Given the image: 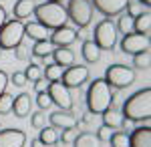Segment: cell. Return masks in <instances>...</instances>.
<instances>
[{
	"label": "cell",
	"mask_w": 151,
	"mask_h": 147,
	"mask_svg": "<svg viewBox=\"0 0 151 147\" xmlns=\"http://www.w3.org/2000/svg\"><path fill=\"white\" fill-rule=\"evenodd\" d=\"M6 85H8V77H6L4 71H0V95L6 93Z\"/></svg>",
	"instance_id": "8d00e7d4"
},
{
	"label": "cell",
	"mask_w": 151,
	"mask_h": 147,
	"mask_svg": "<svg viewBox=\"0 0 151 147\" xmlns=\"http://www.w3.org/2000/svg\"><path fill=\"white\" fill-rule=\"evenodd\" d=\"M105 81L109 87H115V89H125L129 85H133L135 81V71L127 65H111L105 71Z\"/></svg>",
	"instance_id": "5b68a950"
},
{
	"label": "cell",
	"mask_w": 151,
	"mask_h": 147,
	"mask_svg": "<svg viewBox=\"0 0 151 147\" xmlns=\"http://www.w3.org/2000/svg\"><path fill=\"white\" fill-rule=\"evenodd\" d=\"M50 57L55 61V65H58V67H63V68L75 65V53L70 50L69 46H55L52 53H50Z\"/></svg>",
	"instance_id": "2e32d148"
},
{
	"label": "cell",
	"mask_w": 151,
	"mask_h": 147,
	"mask_svg": "<svg viewBox=\"0 0 151 147\" xmlns=\"http://www.w3.org/2000/svg\"><path fill=\"white\" fill-rule=\"evenodd\" d=\"M113 103V93L105 79H95L87 91V107L95 115H101Z\"/></svg>",
	"instance_id": "3957f363"
},
{
	"label": "cell",
	"mask_w": 151,
	"mask_h": 147,
	"mask_svg": "<svg viewBox=\"0 0 151 147\" xmlns=\"http://www.w3.org/2000/svg\"><path fill=\"white\" fill-rule=\"evenodd\" d=\"M48 121H50V127H55V129H75L77 127V117L70 111H63V109L48 115Z\"/></svg>",
	"instance_id": "4fadbf2b"
},
{
	"label": "cell",
	"mask_w": 151,
	"mask_h": 147,
	"mask_svg": "<svg viewBox=\"0 0 151 147\" xmlns=\"http://www.w3.org/2000/svg\"><path fill=\"white\" fill-rule=\"evenodd\" d=\"M35 10V0H18L16 4H14V18H18V20H22V18H28L30 14Z\"/></svg>",
	"instance_id": "7402d4cb"
},
{
	"label": "cell",
	"mask_w": 151,
	"mask_h": 147,
	"mask_svg": "<svg viewBox=\"0 0 151 147\" xmlns=\"http://www.w3.org/2000/svg\"><path fill=\"white\" fill-rule=\"evenodd\" d=\"M111 135H113V129L107 127V125H101V127L97 129V139H99V141H109Z\"/></svg>",
	"instance_id": "836d02e7"
},
{
	"label": "cell",
	"mask_w": 151,
	"mask_h": 147,
	"mask_svg": "<svg viewBox=\"0 0 151 147\" xmlns=\"http://www.w3.org/2000/svg\"><path fill=\"white\" fill-rule=\"evenodd\" d=\"M26 135L20 129H2L0 131V147H24Z\"/></svg>",
	"instance_id": "5bb4252c"
},
{
	"label": "cell",
	"mask_w": 151,
	"mask_h": 147,
	"mask_svg": "<svg viewBox=\"0 0 151 147\" xmlns=\"http://www.w3.org/2000/svg\"><path fill=\"white\" fill-rule=\"evenodd\" d=\"M24 38V22L14 18L0 26V48H16Z\"/></svg>",
	"instance_id": "277c9868"
},
{
	"label": "cell",
	"mask_w": 151,
	"mask_h": 147,
	"mask_svg": "<svg viewBox=\"0 0 151 147\" xmlns=\"http://www.w3.org/2000/svg\"><path fill=\"white\" fill-rule=\"evenodd\" d=\"M139 2L145 6V8H149V4H151V0H139Z\"/></svg>",
	"instance_id": "60d3db41"
},
{
	"label": "cell",
	"mask_w": 151,
	"mask_h": 147,
	"mask_svg": "<svg viewBox=\"0 0 151 147\" xmlns=\"http://www.w3.org/2000/svg\"><path fill=\"white\" fill-rule=\"evenodd\" d=\"M121 115H123V119L135 121V123L137 121H149L151 119V89L149 87L133 93L127 101L123 103Z\"/></svg>",
	"instance_id": "6da1fadb"
},
{
	"label": "cell",
	"mask_w": 151,
	"mask_h": 147,
	"mask_svg": "<svg viewBox=\"0 0 151 147\" xmlns=\"http://www.w3.org/2000/svg\"><path fill=\"white\" fill-rule=\"evenodd\" d=\"M81 53H83V58L87 63H97L99 57H101V50H99V46L95 45L93 40H85L81 46Z\"/></svg>",
	"instance_id": "603a6c76"
},
{
	"label": "cell",
	"mask_w": 151,
	"mask_h": 147,
	"mask_svg": "<svg viewBox=\"0 0 151 147\" xmlns=\"http://www.w3.org/2000/svg\"><path fill=\"white\" fill-rule=\"evenodd\" d=\"M12 103H14V97L8 95V93H2L0 95V115H6L12 111Z\"/></svg>",
	"instance_id": "4dcf8cb0"
},
{
	"label": "cell",
	"mask_w": 151,
	"mask_h": 147,
	"mask_svg": "<svg viewBox=\"0 0 151 147\" xmlns=\"http://www.w3.org/2000/svg\"><path fill=\"white\" fill-rule=\"evenodd\" d=\"M24 36L32 38L35 43L36 40H48L50 30L47 26H42L40 22H28V24H24Z\"/></svg>",
	"instance_id": "ac0fdd59"
},
{
	"label": "cell",
	"mask_w": 151,
	"mask_h": 147,
	"mask_svg": "<svg viewBox=\"0 0 151 147\" xmlns=\"http://www.w3.org/2000/svg\"><path fill=\"white\" fill-rule=\"evenodd\" d=\"M109 141H111V147H129V135L125 131H113Z\"/></svg>",
	"instance_id": "83f0119b"
},
{
	"label": "cell",
	"mask_w": 151,
	"mask_h": 147,
	"mask_svg": "<svg viewBox=\"0 0 151 147\" xmlns=\"http://www.w3.org/2000/svg\"><path fill=\"white\" fill-rule=\"evenodd\" d=\"M6 22V10H4V6H0V26Z\"/></svg>",
	"instance_id": "f35d334b"
},
{
	"label": "cell",
	"mask_w": 151,
	"mask_h": 147,
	"mask_svg": "<svg viewBox=\"0 0 151 147\" xmlns=\"http://www.w3.org/2000/svg\"><path fill=\"white\" fill-rule=\"evenodd\" d=\"M30 109H32V101H30V95L28 93H20L18 97H14V103H12V111L16 117H26L30 115Z\"/></svg>",
	"instance_id": "e0dca14e"
},
{
	"label": "cell",
	"mask_w": 151,
	"mask_h": 147,
	"mask_svg": "<svg viewBox=\"0 0 151 147\" xmlns=\"http://www.w3.org/2000/svg\"><path fill=\"white\" fill-rule=\"evenodd\" d=\"M75 40H77V32H75L73 28H69L67 24L55 28V30L50 32V36H48V43L52 46H70Z\"/></svg>",
	"instance_id": "7c38bea8"
},
{
	"label": "cell",
	"mask_w": 151,
	"mask_h": 147,
	"mask_svg": "<svg viewBox=\"0 0 151 147\" xmlns=\"http://www.w3.org/2000/svg\"><path fill=\"white\" fill-rule=\"evenodd\" d=\"M12 83H14L16 87H24L28 81H26V77H24V73H14V75H12Z\"/></svg>",
	"instance_id": "e575fe53"
},
{
	"label": "cell",
	"mask_w": 151,
	"mask_h": 147,
	"mask_svg": "<svg viewBox=\"0 0 151 147\" xmlns=\"http://www.w3.org/2000/svg\"><path fill=\"white\" fill-rule=\"evenodd\" d=\"M30 147H47V145H45V143H40L38 139H32V141H30Z\"/></svg>",
	"instance_id": "ab89813d"
},
{
	"label": "cell",
	"mask_w": 151,
	"mask_h": 147,
	"mask_svg": "<svg viewBox=\"0 0 151 147\" xmlns=\"http://www.w3.org/2000/svg\"><path fill=\"white\" fill-rule=\"evenodd\" d=\"M149 45H151V40L147 34L129 32L121 40V50L125 55H137V53H143V50H149Z\"/></svg>",
	"instance_id": "30bf717a"
},
{
	"label": "cell",
	"mask_w": 151,
	"mask_h": 147,
	"mask_svg": "<svg viewBox=\"0 0 151 147\" xmlns=\"http://www.w3.org/2000/svg\"><path fill=\"white\" fill-rule=\"evenodd\" d=\"M38 141L40 143H45V145H55L58 141V133L55 127H50V125H45L42 129H40V135H38Z\"/></svg>",
	"instance_id": "cb8c5ba5"
},
{
	"label": "cell",
	"mask_w": 151,
	"mask_h": 147,
	"mask_svg": "<svg viewBox=\"0 0 151 147\" xmlns=\"http://www.w3.org/2000/svg\"><path fill=\"white\" fill-rule=\"evenodd\" d=\"M24 77H26V81H38L40 77H42V68L38 67V65H35V63H30L28 67L24 68Z\"/></svg>",
	"instance_id": "f1b7e54d"
},
{
	"label": "cell",
	"mask_w": 151,
	"mask_h": 147,
	"mask_svg": "<svg viewBox=\"0 0 151 147\" xmlns=\"http://www.w3.org/2000/svg\"><path fill=\"white\" fill-rule=\"evenodd\" d=\"M36 105L40 107V111H45V109H48V107L52 105V101H50L47 91H38V93H36Z\"/></svg>",
	"instance_id": "d6a6232c"
},
{
	"label": "cell",
	"mask_w": 151,
	"mask_h": 147,
	"mask_svg": "<svg viewBox=\"0 0 151 147\" xmlns=\"http://www.w3.org/2000/svg\"><path fill=\"white\" fill-rule=\"evenodd\" d=\"M131 0H91L97 10L105 14V16H115V14H121V12L127 8V4Z\"/></svg>",
	"instance_id": "8fae6325"
},
{
	"label": "cell",
	"mask_w": 151,
	"mask_h": 147,
	"mask_svg": "<svg viewBox=\"0 0 151 147\" xmlns=\"http://www.w3.org/2000/svg\"><path fill=\"white\" fill-rule=\"evenodd\" d=\"M119 30H121V34L133 32V16L121 14V16H119Z\"/></svg>",
	"instance_id": "f546056e"
},
{
	"label": "cell",
	"mask_w": 151,
	"mask_h": 147,
	"mask_svg": "<svg viewBox=\"0 0 151 147\" xmlns=\"http://www.w3.org/2000/svg\"><path fill=\"white\" fill-rule=\"evenodd\" d=\"M67 16H69L79 28L89 26L91 18H93V4H91V0H69Z\"/></svg>",
	"instance_id": "8992f818"
},
{
	"label": "cell",
	"mask_w": 151,
	"mask_h": 147,
	"mask_svg": "<svg viewBox=\"0 0 151 147\" xmlns=\"http://www.w3.org/2000/svg\"><path fill=\"white\" fill-rule=\"evenodd\" d=\"M73 147H101V141L97 139L95 133L85 131V133L75 135V139H73Z\"/></svg>",
	"instance_id": "44dd1931"
},
{
	"label": "cell",
	"mask_w": 151,
	"mask_h": 147,
	"mask_svg": "<svg viewBox=\"0 0 151 147\" xmlns=\"http://www.w3.org/2000/svg\"><path fill=\"white\" fill-rule=\"evenodd\" d=\"M133 65L137 68H149L151 67V53L149 50H143V53L133 55Z\"/></svg>",
	"instance_id": "4316f807"
},
{
	"label": "cell",
	"mask_w": 151,
	"mask_h": 147,
	"mask_svg": "<svg viewBox=\"0 0 151 147\" xmlns=\"http://www.w3.org/2000/svg\"><path fill=\"white\" fill-rule=\"evenodd\" d=\"M133 30L137 34H147L151 32V12L149 10H141L139 14L133 16Z\"/></svg>",
	"instance_id": "d6986e66"
},
{
	"label": "cell",
	"mask_w": 151,
	"mask_h": 147,
	"mask_svg": "<svg viewBox=\"0 0 151 147\" xmlns=\"http://www.w3.org/2000/svg\"><path fill=\"white\" fill-rule=\"evenodd\" d=\"M73 139H75V131H73V129H63L60 141H63V143H70Z\"/></svg>",
	"instance_id": "d590c367"
},
{
	"label": "cell",
	"mask_w": 151,
	"mask_h": 147,
	"mask_svg": "<svg viewBox=\"0 0 151 147\" xmlns=\"http://www.w3.org/2000/svg\"><path fill=\"white\" fill-rule=\"evenodd\" d=\"M87 79H89V68L85 65H70L60 75V83L67 89H79Z\"/></svg>",
	"instance_id": "ba28073f"
},
{
	"label": "cell",
	"mask_w": 151,
	"mask_h": 147,
	"mask_svg": "<svg viewBox=\"0 0 151 147\" xmlns=\"http://www.w3.org/2000/svg\"><path fill=\"white\" fill-rule=\"evenodd\" d=\"M47 2H63V0H47Z\"/></svg>",
	"instance_id": "b9f144b4"
},
{
	"label": "cell",
	"mask_w": 151,
	"mask_h": 147,
	"mask_svg": "<svg viewBox=\"0 0 151 147\" xmlns=\"http://www.w3.org/2000/svg\"><path fill=\"white\" fill-rule=\"evenodd\" d=\"M52 48L55 46L50 45L48 40H36L35 45H32V55L38 57V58H48L50 53H52Z\"/></svg>",
	"instance_id": "d4e9b609"
},
{
	"label": "cell",
	"mask_w": 151,
	"mask_h": 147,
	"mask_svg": "<svg viewBox=\"0 0 151 147\" xmlns=\"http://www.w3.org/2000/svg\"><path fill=\"white\" fill-rule=\"evenodd\" d=\"M35 16L36 22H40L42 26H47L48 30H55L58 26H65L69 16H67V8L60 2H42L35 6Z\"/></svg>",
	"instance_id": "7a4b0ae2"
},
{
	"label": "cell",
	"mask_w": 151,
	"mask_h": 147,
	"mask_svg": "<svg viewBox=\"0 0 151 147\" xmlns=\"http://www.w3.org/2000/svg\"><path fill=\"white\" fill-rule=\"evenodd\" d=\"M30 123H32L35 129H42V127L47 125V115H45V111H36V113H32L30 115Z\"/></svg>",
	"instance_id": "1f68e13d"
},
{
	"label": "cell",
	"mask_w": 151,
	"mask_h": 147,
	"mask_svg": "<svg viewBox=\"0 0 151 147\" xmlns=\"http://www.w3.org/2000/svg\"><path fill=\"white\" fill-rule=\"evenodd\" d=\"M35 87H36V93H38V91H47V83H45V81H42V77H40V79L38 81H35Z\"/></svg>",
	"instance_id": "74e56055"
},
{
	"label": "cell",
	"mask_w": 151,
	"mask_h": 147,
	"mask_svg": "<svg viewBox=\"0 0 151 147\" xmlns=\"http://www.w3.org/2000/svg\"><path fill=\"white\" fill-rule=\"evenodd\" d=\"M101 115H103V125L111 127V129H119V127H123V123H125L123 115L119 113L115 107H109V109H105Z\"/></svg>",
	"instance_id": "ffe728a7"
},
{
	"label": "cell",
	"mask_w": 151,
	"mask_h": 147,
	"mask_svg": "<svg viewBox=\"0 0 151 147\" xmlns=\"http://www.w3.org/2000/svg\"><path fill=\"white\" fill-rule=\"evenodd\" d=\"M0 53H2V48H0Z\"/></svg>",
	"instance_id": "7bdbcfd3"
},
{
	"label": "cell",
	"mask_w": 151,
	"mask_h": 147,
	"mask_svg": "<svg viewBox=\"0 0 151 147\" xmlns=\"http://www.w3.org/2000/svg\"><path fill=\"white\" fill-rule=\"evenodd\" d=\"M47 93H48V97H50V101L55 103L58 109H63V111H70V107H73V99H70L69 89H67L60 81L48 83Z\"/></svg>",
	"instance_id": "9c48e42d"
},
{
	"label": "cell",
	"mask_w": 151,
	"mask_h": 147,
	"mask_svg": "<svg viewBox=\"0 0 151 147\" xmlns=\"http://www.w3.org/2000/svg\"><path fill=\"white\" fill-rule=\"evenodd\" d=\"M63 71H65L63 67H58V65H55V63H48L47 67H45V71H42V77H45L48 83H55V81H60Z\"/></svg>",
	"instance_id": "484cf974"
},
{
	"label": "cell",
	"mask_w": 151,
	"mask_h": 147,
	"mask_svg": "<svg viewBox=\"0 0 151 147\" xmlns=\"http://www.w3.org/2000/svg\"><path fill=\"white\" fill-rule=\"evenodd\" d=\"M129 147H151V127H137L129 135Z\"/></svg>",
	"instance_id": "9a60e30c"
},
{
	"label": "cell",
	"mask_w": 151,
	"mask_h": 147,
	"mask_svg": "<svg viewBox=\"0 0 151 147\" xmlns=\"http://www.w3.org/2000/svg\"><path fill=\"white\" fill-rule=\"evenodd\" d=\"M93 34H95L93 43L99 46V50H113V46L117 43V28L109 18H105L97 24Z\"/></svg>",
	"instance_id": "52a82bcc"
}]
</instances>
